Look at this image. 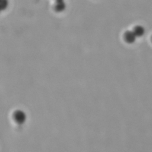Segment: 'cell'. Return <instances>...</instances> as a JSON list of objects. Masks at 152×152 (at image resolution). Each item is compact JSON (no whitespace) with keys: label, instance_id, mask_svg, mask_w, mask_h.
Returning a JSON list of instances; mask_svg holds the SVG:
<instances>
[{"label":"cell","instance_id":"obj_1","mask_svg":"<svg viewBox=\"0 0 152 152\" xmlns=\"http://www.w3.org/2000/svg\"><path fill=\"white\" fill-rule=\"evenodd\" d=\"M13 119L17 124L23 125L25 123L27 116L23 111L21 110H15L13 113Z\"/></svg>","mask_w":152,"mask_h":152},{"label":"cell","instance_id":"obj_2","mask_svg":"<svg viewBox=\"0 0 152 152\" xmlns=\"http://www.w3.org/2000/svg\"><path fill=\"white\" fill-rule=\"evenodd\" d=\"M137 36L133 32V31H127L124 35V39L125 41L128 44H133L136 40Z\"/></svg>","mask_w":152,"mask_h":152},{"label":"cell","instance_id":"obj_3","mask_svg":"<svg viewBox=\"0 0 152 152\" xmlns=\"http://www.w3.org/2000/svg\"><path fill=\"white\" fill-rule=\"evenodd\" d=\"M133 32L137 37H141L145 33V29L142 26H137L134 27Z\"/></svg>","mask_w":152,"mask_h":152},{"label":"cell","instance_id":"obj_4","mask_svg":"<svg viewBox=\"0 0 152 152\" xmlns=\"http://www.w3.org/2000/svg\"><path fill=\"white\" fill-rule=\"evenodd\" d=\"M66 8V4L64 3L63 1H57V3L56 4L55 6V10L57 12H62L64 11Z\"/></svg>","mask_w":152,"mask_h":152},{"label":"cell","instance_id":"obj_5","mask_svg":"<svg viewBox=\"0 0 152 152\" xmlns=\"http://www.w3.org/2000/svg\"><path fill=\"white\" fill-rule=\"evenodd\" d=\"M57 1H63V0H56Z\"/></svg>","mask_w":152,"mask_h":152}]
</instances>
